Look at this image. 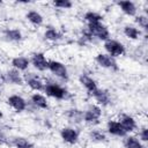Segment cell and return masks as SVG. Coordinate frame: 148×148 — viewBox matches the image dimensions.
Returning <instances> with one entry per match:
<instances>
[{
	"label": "cell",
	"instance_id": "cell-11",
	"mask_svg": "<svg viewBox=\"0 0 148 148\" xmlns=\"http://www.w3.org/2000/svg\"><path fill=\"white\" fill-rule=\"evenodd\" d=\"M94 101H95V104L99 105L101 108H104V106H109L112 102V97H111V92L105 89V88H97L91 95H90Z\"/></svg>",
	"mask_w": 148,
	"mask_h": 148
},
{
	"label": "cell",
	"instance_id": "cell-20",
	"mask_svg": "<svg viewBox=\"0 0 148 148\" xmlns=\"http://www.w3.org/2000/svg\"><path fill=\"white\" fill-rule=\"evenodd\" d=\"M3 38L10 43H20L23 39V34L17 28H7L2 32Z\"/></svg>",
	"mask_w": 148,
	"mask_h": 148
},
{
	"label": "cell",
	"instance_id": "cell-29",
	"mask_svg": "<svg viewBox=\"0 0 148 148\" xmlns=\"http://www.w3.org/2000/svg\"><path fill=\"white\" fill-rule=\"evenodd\" d=\"M52 5L58 9H71L74 3L71 0H56L52 2Z\"/></svg>",
	"mask_w": 148,
	"mask_h": 148
},
{
	"label": "cell",
	"instance_id": "cell-7",
	"mask_svg": "<svg viewBox=\"0 0 148 148\" xmlns=\"http://www.w3.org/2000/svg\"><path fill=\"white\" fill-rule=\"evenodd\" d=\"M95 62L101 68H104V69H108V71H111V72H117L119 69L117 60L114 58H112L111 56L106 54L105 52L97 53L95 56Z\"/></svg>",
	"mask_w": 148,
	"mask_h": 148
},
{
	"label": "cell",
	"instance_id": "cell-19",
	"mask_svg": "<svg viewBox=\"0 0 148 148\" xmlns=\"http://www.w3.org/2000/svg\"><path fill=\"white\" fill-rule=\"evenodd\" d=\"M12 68L18 72H27L30 67V59L25 56H16L10 60Z\"/></svg>",
	"mask_w": 148,
	"mask_h": 148
},
{
	"label": "cell",
	"instance_id": "cell-23",
	"mask_svg": "<svg viewBox=\"0 0 148 148\" xmlns=\"http://www.w3.org/2000/svg\"><path fill=\"white\" fill-rule=\"evenodd\" d=\"M123 146L124 148H147L146 143L141 142L136 135L134 134H127L123 139Z\"/></svg>",
	"mask_w": 148,
	"mask_h": 148
},
{
	"label": "cell",
	"instance_id": "cell-3",
	"mask_svg": "<svg viewBox=\"0 0 148 148\" xmlns=\"http://www.w3.org/2000/svg\"><path fill=\"white\" fill-rule=\"evenodd\" d=\"M103 49L106 54L111 56L114 59L123 57L126 53V46L124 45V43H121L118 39L111 38V37L106 39L105 42H103Z\"/></svg>",
	"mask_w": 148,
	"mask_h": 148
},
{
	"label": "cell",
	"instance_id": "cell-1",
	"mask_svg": "<svg viewBox=\"0 0 148 148\" xmlns=\"http://www.w3.org/2000/svg\"><path fill=\"white\" fill-rule=\"evenodd\" d=\"M43 91L47 97L57 101H64L69 97V91L67 90V88L56 81H45V87Z\"/></svg>",
	"mask_w": 148,
	"mask_h": 148
},
{
	"label": "cell",
	"instance_id": "cell-27",
	"mask_svg": "<svg viewBox=\"0 0 148 148\" xmlns=\"http://www.w3.org/2000/svg\"><path fill=\"white\" fill-rule=\"evenodd\" d=\"M103 15L99 14L98 12L95 10H88L83 14V21L87 24H92V23H98V22H103Z\"/></svg>",
	"mask_w": 148,
	"mask_h": 148
},
{
	"label": "cell",
	"instance_id": "cell-13",
	"mask_svg": "<svg viewBox=\"0 0 148 148\" xmlns=\"http://www.w3.org/2000/svg\"><path fill=\"white\" fill-rule=\"evenodd\" d=\"M118 120H119V123L121 124L123 128L125 130V132L127 134H131V133L135 132L138 130V127H139L136 119L132 114H130V113H121V114H119Z\"/></svg>",
	"mask_w": 148,
	"mask_h": 148
},
{
	"label": "cell",
	"instance_id": "cell-12",
	"mask_svg": "<svg viewBox=\"0 0 148 148\" xmlns=\"http://www.w3.org/2000/svg\"><path fill=\"white\" fill-rule=\"evenodd\" d=\"M1 79L5 83L8 84H13V86H23L24 84V80H23V74H21V72L10 68L7 69L2 75Z\"/></svg>",
	"mask_w": 148,
	"mask_h": 148
},
{
	"label": "cell",
	"instance_id": "cell-30",
	"mask_svg": "<svg viewBox=\"0 0 148 148\" xmlns=\"http://www.w3.org/2000/svg\"><path fill=\"white\" fill-rule=\"evenodd\" d=\"M138 139L143 142V143H147L148 141V128L146 125H142V126H139V131H138Z\"/></svg>",
	"mask_w": 148,
	"mask_h": 148
},
{
	"label": "cell",
	"instance_id": "cell-31",
	"mask_svg": "<svg viewBox=\"0 0 148 148\" xmlns=\"http://www.w3.org/2000/svg\"><path fill=\"white\" fill-rule=\"evenodd\" d=\"M2 118H3V112H2L1 110H0V120H1Z\"/></svg>",
	"mask_w": 148,
	"mask_h": 148
},
{
	"label": "cell",
	"instance_id": "cell-25",
	"mask_svg": "<svg viewBox=\"0 0 148 148\" xmlns=\"http://www.w3.org/2000/svg\"><path fill=\"white\" fill-rule=\"evenodd\" d=\"M25 18H27V21H28L30 24H32V25H35V27H39V25H42V24L44 23V17H43V15H42L39 12L34 10V9L29 10V12L25 14Z\"/></svg>",
	"mask_w": 148,
	"mask_h": 148
},
{
	"label": "cell",
	"instance_id": "cell-22",
	"mask_svg": "<svg viewBox=\"0 0 148 148\" xmlns=\"http://www.w3.org/2000/svg\"><path fill=\"white\" fill-rule=\"evenodd\" d=\"M9 145L14 148H34L35 147L34 142L30 139L25 136H21V135L9 139Z\"/></svg>",
	"mask_w": 148,
	"mask_h": 148
},
{
	"label": "cell",
	"instance_id": "cell-4",
	"mask_svg": "<svg viewBox=\"0 0 148 148\" xmlns=\"http://www.w3.org/2000/svg\"><path fill=\"white\" fill-rule=\"evenodd\" d=\"M47 71L57 79L67 82L69 80V73H68V68L67 66L57 59H49V66H47Z\"/></svg>",
	"mask_w": 148,
	"mask_h": 148
},
{
	"label": "cell",
	"instance_id": "cell-6",
	"mask_svg": "<svg viewBox=\"0 0 148 148\" xmlns=\"http://www.w3.org/2000/svg\"><path fill=\"white\" fill-rule=\"evenodd\" d=\"M59 135H60L61 140L66 145H69V146L76 145L79 142V140H80L79 130L75 126H72V125H67V126L61 127V130L59 132Z\"/></svg>",
	"mask_w": 148,
	"mask_h": 148
},
{
	"label": "cell",
	"instance_id": "cell-5",
	"mask_svg": "<svg viewBox=\"0 0 148 148\" xmlns=\"http://www.w3.org/2000/svg\"><path fill=\"white\" fill-rule=\"evenodd\" d=\"M87 30L89 34L92 36V38H96L101 42H105L106 39L110 38V30L106 24L103 22L98 23H92V24H87Z\"/></svg>",
	"mask_w": 148,
	"mask_h": 148
},
{
	"label": "cell",
	"instance_id": "cell-26",
	"mask_svg": "<svg viewBox=\"0 0 148 148\" xmlns=\"http://www.w3.org/2000/svg\"><path fill=\"white\" fill-rule=\"evenodd\" d=\"M43 36H44L45 40L51 42V43L59 42L62 38V34L58 29H56V28H47V29H45Z\"/></svg>",
	"mask_w": 148,
	"mask_h": 148
},
{
	"label": "cell",
	"instance_id": "cell-18",
	"mask_svg": "<svg viewBox=\"0 0 148 148\" xmlns=\"http://www.w3.org/2000/svg\"><path fill=\"white\" fill-rule=\"evenodd\" d=\"M30 104L38 110H47L49 109V99L45 95L40 92H34L30 96Z\"/></svg>",
	"mask_w": 148,
	"mask_h": 148
},
{
	"label": "cell",
	"instance_id": "cell-14",
	"mask_svg": "<svg viewBox=\"0 0 148 148\" xmlns=\"http://www.w3.org/2000/svg\"><path fill=\"white\" fill-rule=\"evenodd\" d=\"M105 132L112 136L116 138H124L127 135V133L125 132V130L123 128L121 124L119 123L118 119H109L106 121V126H105Z\"/></svg>",
	"mask_w": 148,
	"mask_h": 148
},
{
	"label": "cell",
	"instance_id": "cell-17",
	"mask_svg": "<svg viewBox=\"0 0 148 148\" xmlns=\"http://www.w3.org/2000/svg\"><path fill=\"white\" fill-rule=\"evenodd\" d=\"M79 82H80V84L86 89V91H87L88 94H90V95L98 88L97 81H96L92 76H90V75H88V74H86V73L80 74V76H79Z\"/></svg>",
	"mask_w": 148,
	"mask_h": 148
},
{
	"label": "cell",
	"instance_id": "cell-2",
	"mask_svg": "<svg viewBox=\"0 0 148 148\" xmlns=\"http://www.w3.org/2000/svg\"><path fill=\"white\" fill-rule=\"evenodd\" d=\"M82 113H83V120L82 121L89 126H95L99 123V120L103 116V110L99 105L91 103L82 111Z\"/></svg>",
	"mask_w": 148,
	"mask_h": 148
},
{
	"label": "cell",
	"instance_id": "cell-24",
	"mask_svg": "<svg viewBox=\"0 0 148 148\" xmlns=\"http://www.w3.org/2000/svg\"><path fill=\"white\" fill-rule=\"evenodd\" d=\"M65 117L67 118V120L72 124H80L83 120V113L82 110L73 108V109H68L65 111Z\"/></svg>",
	"mask_w": 148,
	"mask_h": 148
},
{
	"label": "cell",
	"instance_id": "cell-15",
	"mask_svg": "<svg viewBox=\"0 0 148 148\" xmlns=\"http://www.w3.org/2000/svg\"><path fill=\"white\" fill-rule=\"evenodd\" d=\"M116 5L121 10V13L125 14L126 16H128V17H134L138 14V6L134 1L121 0V1H118Z\"/></svg>",
	"mask_w": 148,
	"mask_h": 148
},
{
	"label": "cell",
	"instance_id": "cell-32",
	"mask_svg": "<svg viewBox=\"0 0 148 148\" xmlns=\"http://www.w3.org/2000/svg\"><path fill=\"white\" fill-rule=\"evenodd\" d=\"M0 79H1V74H0Z\"/></svg>",
	"mask_w": 148,
	"mask_h": 148
},
{
	"label": "cell",
	"instance_id": "cell-10",
	"mask_svg": "<svg viewBox=\"0 0 148 148\" xmlns=\"http://www.w3.org/2000/svg\"><path fill=\"white\" fill-rule=\"evenodd\" d=\"M30 65L38 72H46L49 66V59L46 58L44 52L37 51L31 53L30 56Z\"/></svg>",
	"mask_w": 148,
	"mask_h": 148
},
{
	"label": "cell",
	"instance_id": "cell-28",
	"mask_svg": "<svg viewBox=\"0 0 148 148\" xmlns=\"http://www.w3.org/2000/svg\"><path fill=\"white\" fill-rule=\"evenodd\" d=\"M134 24L145 35H147V30H148V16L146 14H136L134 16Z\"/></svg>",
	"mask_w": 148,
	"mask_h": 148
},
{
	"label": "cell",
	"instance_id": "cell-16",
	"mask_svg": "<svg viewBox=\"0 0 148 148\" xmlns=\"http://www.w3.org/2000/svg\"><path fill=\"white\" fill-rule=\"evenodd\" d=\"M123 35L130 40H139L145 34L134 23H127L123 27Z\"/></svg>",
	"mask_w": 148,
	"mask_h": 148
},
{
	"label": "cell",
	"instance_id": "cell-9",
	"mask_svg": "<svg viewBox=\"0 0 148 148\" xmlns=\"http://www.w3.org/2000/svg\"><path fill=\"white\" fill-rule=\"evenodd\" d=\"M6 102H7L8 106L12 108L17 113H21V112H23V111H25L28 109L27 99L23 96L18 95V94H12V95L7 96Z\"/></svg>",
	"mask_w": 148,
	"mask_h": 148
},
{
	"label": "cell",
	"instance_id": "cell-8",
	"mask_svg": "<svg viewBox=\"0 0 148 148\" xmlns=\"http://www.w3.org/2000/svg\"><path fill=\"white\" fill-rule=\"evenodd\" d=\"M23 80L24 83L35 92H39L44 90L45 87V81L36 73H31V72H27L25 74H23Z\"/></svg>",
	"mask_w": 148,
	"mask_h": 148
},
{
	"label": "cell",
	"instance_id": "cell-21",
	"mask_svg": "<svg viewBox=\"0 0 148 148\" xmlns=\"http://www.w3.org/2000/svg\"><path fill=\"white\" fill-rule=\"evenodd\" d=\"M88 138L91 142L95 143H104L108 141V133L101 128H91L88 132Z\"/></svg>",
	"mask_w": 148,
	"mask_h": 148
}]
</instances>
